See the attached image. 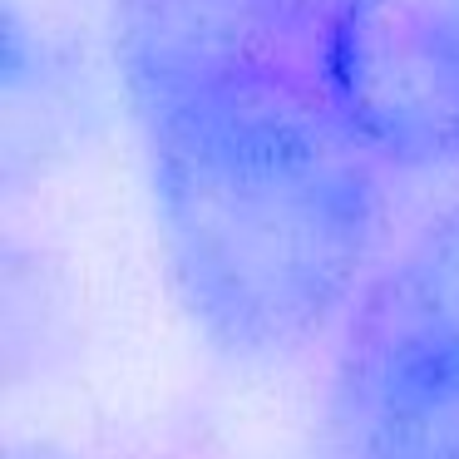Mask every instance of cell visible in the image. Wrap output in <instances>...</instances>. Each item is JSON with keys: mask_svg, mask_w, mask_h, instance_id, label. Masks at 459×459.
<instances>
[{"mask_svg": "<svg viewBox=\"0 0 459 459\" xmlns=\"http://www.w3.org/2000/svg\"><path fill=\"white\" fill-rule=\"evenodd\" d=\"M119 70L188 316L247 360L316 341L380 242V163L316 40L252 0H129Z\"/></svg>", "mask_w": 459, "mask_h": 459, "instance_id": "6da1fadb", "label": "cell"}, {"mask_svg": "<svg viewBox=\"0 0 459 459\" xmlns=\"http://www.w3.org/2000/svg\"><path fill=\"white\" fill-rule=\"evenodd\" d=\"M326 94L385 169H459V0H341L316 35Z\"/></svg>", "mask_w": 459, "mask_h": 459, "instance_id": "7a4b0ae2", "label": "cell"}, {"mask_svg": "<svg viewBox=\"0 0 459 459\" xmlns=\"http://www.w3.org/2000/svg\"><path fill=\"white\" fill-rule=\"evenodd\" d=\"M321 459H459V336L390 277L356 301L321 420Z\"/></svg>", "mask_w": 459, "mask_h": 459, "instance_id": "3957f363", "label": "cell"}, {"mask_svg": "<svg viewBox=\"0 0 459 459\" xmlns=\"http://www.w3.org/2000/svg\"><path fill=\"white\" fill-rule=\"evenodd\" d=\"M385 277L429 321H439L449 336H459V208L439 212Z\"/></svg>", "mask_w": 459, "mask_h": 459, "instance_id": "277c9868", "label": "cell"}, {"mask_svg": "<svg viewBox=\"0 0 459 459\" xmlns=\"http://www.w3.org/2000/svg\"><path fill=\"white\" fill-rule=\"evenodd\" d=\"M257 11H267L272 21H281L287 30L307 35V40H316L321 25H326V15L336 11L341 0H252Z\"/></svg>", "mask_w": 459, "mask_h": 459, "instance_id": "5b68a950", "label": "cell"}, {"mask_svg": "<svg viewBox=\"0 0 459 459\" xmlns=\"http://www.w3.org/2000/svg\"><path fill=\"white\" fill-rule=\"evenodd\" d=\"M11 459H60V455H50V449H15Z\"/></svg>", "mask_w": 459, "mask_h": 459, "instance_id": "8992f818", "label": "cell"}, {"mask_svg": "<svg viewBox=\"0 0 459 459\" xmlns=\"http://www.w3.org/2000/svg\"><path fill=\"white\" fill-rule=\"evenodd\" d=\"M119 5H129V0H114V11H119Z\"/></svg>", "mask_w": 459, "mask_h": 459, "instance_id": "52a82bcc", "label": "cell"}]
</instances>
